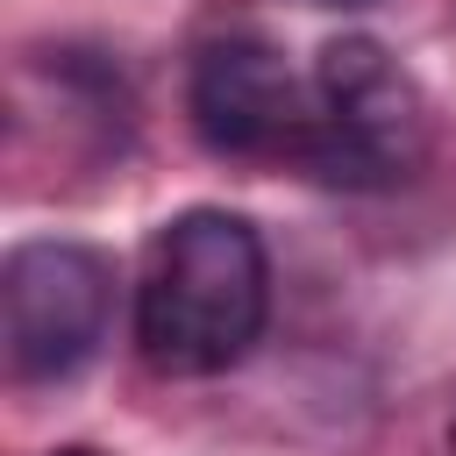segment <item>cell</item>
<instances>
[{"label":"cell","instance_id":"6da1fadb","mask_svg":"<svg viewBox=\"0 0 456 456\" xmlns=\"http://www.w3.org/2000/svg\"><path fill=\"white\" fill-rule=\"evenodd\" d=\"M271 314V256L264 235L228 207L171 214L135 278V342L164 378H214L249 356Z\"/></svg>","mask_w":456,"mask_h":456},{"label":"cell","instance_id":"7a4b0ae2","mask_svg":"<svg viewBox=\"0 0 456 456\" xmlns=\"http://www.w3.org/2000/svg\"><path fill=\"white\" fill-rule=\"evenodd\" d=\"M314 86H321V114L306 121L292 157L321 185L378 192V185H399L420 164L428 100L378 36H335L314 57Z\"/></svg>","mask_w":456,"mask_h":456},{"label":"cell","instance_id":"8992f818","mask_svg":"<svg viewBox=\"0 0 456 456\" xmlns=\"http://www.w3.org/2000/svg\"><path fill=\"white\" fill-rule=\"evenodd\" d=\"M449 456H456V420H449Z\"/></svg>","mask_w":456,"mask_h":456},{"label":"cell","instance_id":"277c9868","mask_svg":"<svg viewBox=\"0 0 456 456\" xmlns=\"http://www.w3.org/2000/svg\"><path fill=\"white\" fill-rule=\"evenodd\" d=\"M185 107L207 150L221 157H292L306 135V100L299 78L285 71V57L264 36H214L192 57L185 78Z\"/></svg>","mask_w":456,"mask_h":456},{"label":"cell","instance_id":"3957f363","mask_svg":"<svg viewBox=\"0 0 456 456\" xmlns=\"http://www.w3.org/2000/svg\"><path fill=\"white\" fill-rule=\"evenodd\" d=\"M114 321V264L93 242H21L0 271V335L21 385H64Z\"/></svg>","mask_w":456,"mask_h":456},{"label":"cell","instance_id":"5b68a950","mask_svg":"<svg viewBox=\"0 0 456 456\" xmlns=\"http://www.w3.org/2000/svg\"><path fill=\"white\" fill-rule=\"evenodd\" d=\"M57 456H100V449H57Z\"/></svg>","mask_w":456,"mask_h":456}]
</instances>
